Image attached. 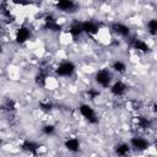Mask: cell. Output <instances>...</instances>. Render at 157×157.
<instances>
[{
  "label": "cell",
  "instance_id": "obj_8",
  "mask_svg": "<svg viewBox=\"0 0 157 157\" xmlns=\"http://www.w3.org/2000/svg\"><path fill=\"white\" fill-rule=\"evenodd\" d=\"M113 29H114L117 33L121 34V36H128V34H129V28H128L126 26L121 25V23H114V25H113Z\"/></svg>",
  "mask_w": 157,
  "mask_h": 157
},
{
  "label": "cell",
  "instance_id": "obj_5",
  "mask_svg": "<svg viewBox=\"0 0 157 157\" xmlns=\"http://www.w3.org/2000/svg\"><path fill=\"white\" fill-rule=\"evenodd\" d=\"M56 7L63 11H69L74 7V2L71 0H59L56 4Z\"/></svg>",
  "mask_w": 157,
  "mask_h": 157
},
{
  "label": "cell",
  "instance_id": "obj_2",
  "mask_svg": "<svg viewBox=\"0 0 157 157\" xmlns=\"http://www.w3.org/2000/svg\"><path fill=\"white\" fill-rule=\"evenodd\" d=\"M74 69H75V66H74L72 63L65 61V63H63V64L59 66V69L56 70V72H58L59 75H61V76H69V75H71V74L74 72Z\"/></svg>",
  "mask_w": 157,
  "mask_h": 157
},
{
  "label": "cell",
  "instance_id": "obj_16",
  "mask_svg": "<svg viewBox=\"0 0 157 157\" xmlns=\"http://www.w3.org/2000/svg\"><path fill=\"white\" fill-rule=\"evenodd\" d=\"M128 151H129L128 145H120V146L117 147V152H118V155H125V153H128Z\"/></svg>",
  "mask_w": 157,
  "mask_h": 157
},
{
  "label": "cell",
  "instance_id": "obj_15",
  "mask_svg": "<svg viewBox=\"0 0 157 157\" xmlns=\"http://www.w3.org/2000/svg\"><path fill=\"white\" fill-rule=\"evenodd\" d=\"M148 28H150V32L152 34H155L156 33V29H157V21L156 20H151L148 22Z\"/></svg>",
  "mask_w": 157,
  "mask_h": 157
},
{
  "label": "cell",
  "instance_id": "obj_9",
  "mask_svg": "<svg viewBox=\"0 0 157 157\" xmlns=\"http://www.w3.org/2000/svg\"><path fill=\"white\" fill-rule=\"evenodd\" d=\"M125 85L123 83V82H117L113 87H112V92L114 93V94H117V96H120V94H123L124 92H125Z\"/></svg>",
  "mask_w": 157,
  "mask_h": 157
},
{
  "label": "cell",
  "instance_id": "obj_4",
  "mask_svg": "<svg viewBox=\"0 0 157 157\" xmlns=\"http://www.w3.org/2000/svg\"><path fill=\"white\" fill-rule=\"evenodd\" d=\"M131 145L135 148H139V150H145V148L148 147V142L145 139H141V137H134V139H131Z\"/></svg>",
  "mask_w": 157,
  "mask_h": 157
},
{
  "label": "cell",
  "instance_id": "obj_17",
  "mask_svg": "<svg viewBox=\"0 0 157 157\" xmlns=\"http://www.w3.org/2000/svg\"><path fill=\"white\" fill-rule=\"evenodd\" d=\"M113 67H114L117 71H124V70H125V65H124L123 63H120V61H117V63H114Z\"/></svg>",
  "mask_w": 157,
  "mask_h": 157
},
{
  "label": "cell",
  "instance_id": "obj_1",
  "mask_svg": "<svg viewBox=\"0 0 157 157\" xmlns=\"http://www.w3.org/2000/svg\"><path fill=\"white\" fill-rule=\"evenodd\" d=\"M80 112H81V114L88 120V121H91V123H97V118H96V114H94V112H93V109L90 107V105H81L80 107Z\"/></svg>",
  "mask_w": 157,
  "mask_h": 157
},
{
  "label": "cell",
  "instance_id": "obj_10",
  "mask_svg": "<svg viewBox=\"0 0 157 157\" xmlns=\"http://www.w3.org/2000/svg\"><path fill=\"white\" fill-rule=\"evenodd\" d=\"M45 22H47V27H48V28L54 29V31H59V29H60V26H59V25H56L55 20H54L52 16H47Z\"/></svg>",
  "mask_w": 157,
  "mask_h": 157
},
{
  "label": "cell",
  "instance_id": "obj_11",
  "mask_svg": "<svg viewBox=\"0 0 157 157\" xmlns=\"http://www.w3.org/2000/svg\"><path fill=\"white\" fill-rule=\"evenodd\" d=\"M65 146H66L69 150H71V151H77V150H78V141H77L76 139L67 140V141L65 142Z\"/></svg>",
  "mask_w": 157,
  "mask_h": 157
},
{
  "label": "cell",
  "instance_id": "obj_22",
  "mask_svg": "<svg viewBox=\"0 0 157 157\" xmlns=\"http://www.w3.org/2000/svg\"><path fill=\"white\" fill-rule=\"evenodd\" d=\"M88 94H90V96H91V97L93 98V97H96V96H98L99 93H98L97 91H93V90H90V91H88Z\"/></svg>",
  "mask_w": 157,
  "mask_h": 157
},
{
  "label": "cell",
  "instance_id": "obj_21",
  "mask_svg": "<svg viewBox=\"0 0 157 157\" xmlns=\"http://www.w3.org/2000/svg\"><path fill=\"white\" fill-rule=\"evenodd\" d=\"M40 107L43 110H49L52 108V104H44V103H40Z\"/></svg>",
  "mask_w": 157,
  "mask_h": 157
},
{
  "label": "cell",
  "instance_id": "obj_12",
  "mask_svg": "<svg viewBox=\"0 0 157 157\" xmlns=\"http://www.w3.org/2000/svg\"><path fill=\"white\" fill-rule=\"evenodd\" d=\"M134 45H135L136 49H140V50H142V52H147V50H148V45H147L145 42L140 40V39H136V40L134 42Z\"/></svg>",
  "mask_w": 157,
  "mask_h": 157
},
{
  "label": "cell",
  "instance_id": "obj_3",
  "mask_svg": "<svg viewBox=\"0 0 157 157\" xmlns=\"http://www.w3.org/2000/svg\"><path fill=\"white\" fill-rule=\"evenodd\" d=\"M96 80H97L98 83H101L102 86L107 87L109 85V82H110V74L107 70H101V71H98V74L96 76Z\"/></svg>",
  "mask_w": 157,
  "mask_h": 157
},
{
  "label": "cell",
  "instance_id": "obj_20",
  "mask_svg": "<svg viewBox=\"0 0 157 157\" xmlns=\"http://www.w3.org/2000/svg\"><path fill=\"white\" fill-rule=\"evenodd\" d=\"M43 131H44L45 134H52V132L54 131V126H53V125H47V126H44Z\"/></svg>",
  "mask_w": 157,
  "mask_h": 157
},
{
  "label": "cell",
  "instance_id": "obj_23",
  "mask_svg": "<svg viewBox=\"0 0 157 157\" xmlns=\"http://www.w3.org/2000/svg\"><path fill=\"white\" fill-rule=\"evenodd\" d=\"M0 144H1V140H0Z\"/></svg>",
  "mask_w": 157,
  "mask_h": 157
},
{
  "label": "cell",
  "instance_id": "obj_14",
  "mask_svg": "<svg viewBox=\"0 0 157 157\" xmlns=\"http://www.w3.org/2000/svg\"><path fill=\"white\" fill-rule=\"evenodd\" d=\"M22 147L25 148V150H28V151H31L32 153H36V148L38 147L36 144H33V142H29V141H26L23 145H22Z\"/></svg>",
  "mask_w": 157,
  "mask_h": 157
},
{
  "label": "cell",
  "instance_id": "obj_13",
  "mask_svg": "<svg viewBox=\"0 0 157 157\" xmlns=\"http://www.w3.org/2000/svg\"><path fill=\"white\" fill-rule=\"evenodd\" d=\"M70 32H71L72 36H78L80 33H82V32H83V29H82V23H76V25H74V26L71 27Z\"/></svg>",
  "mask_w": 157,
  "mask_h": 157
},
{
  "label": "cell",
  "instance_id": "obj_19",
  "mask_svg": "<svg viewBox=\"0 0 157 157\" xmlns=\"http://www.w3.org/2000/svg\"><path fill=\"white\" fill-rule=\"evenodd\" d=\"M36 81H37V83H38V85L43 86V85L45 83V76L40 74V75H38V76H37V80H36Z\"/></svg>",
  "mask_w": 157,
  "mask_h": 157
},
{
  "label": "cell",
  "instance_id": "obj_18",
  "mask_svg": "<svg viewBox=\"0 0 157 157\" xmlns=\"http://www.w3.org/2000/svg\"><path fill=\"white\" fill-rule=\"evenodd\" d=\"M139 124H140L141 128H147V126H150V121H148L147 119H145V118H140V119H139Z\"/></svg>",
  "mask_w": 157,
  "mask_h": 157
},
{
  "label": "cell",
  "instance_id": "obj_7",
  "mask_svg": "<svg viewBox=\"0 0 157 157\" xmlns=\"http://www.w3.org/2000/svg\"><path fill=\"white\" fill-rule=\"evenodd\" d=\"M82 29L87 33H97L98 27L93 22H83L82 23Z\"/></svg>",
  "mask_w": 157,
  "mask_h": 157
},
{
  "label": "cell",
  "instance_id": "obj_6",
  "mask_svg": "<svg viewBox=\"0 0 157 157\" xmlns=\"http://www.w3.org/2000/svg\"><path fill=\"white\" fill-rule=\"evenodd\" d=\"M28 37H29V31H28L27 28L22 27V28H20V29H18L16 39H17V42H18V43H22V42H25L26 39H28Z\"/></svg>",
  "mask_w": 157,
  "mask_h": 157
}]
</instances>
